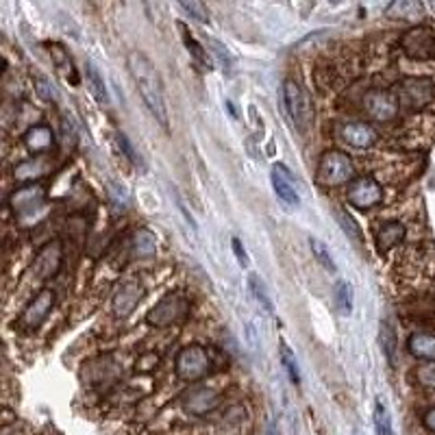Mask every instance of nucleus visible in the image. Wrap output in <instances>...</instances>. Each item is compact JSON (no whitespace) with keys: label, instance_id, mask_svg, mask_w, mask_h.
I'll return each mask as SVG.
<instances>
[{"label":"nucleus","instance_id":"obj_2","mask_svg":"<svg viewBox=\"0 0 435 435\" xmlns=\"http://www.w3.org/2000/svg\"><path fill=\"white\" fill-rule=\"evenodd\" d=\"M316 177L326 187L344 185V183L355 181V168H352V161L342 150H326L320 157Z\"/></svg>","mask_w":435,"mask_h":435},{"label":"nucleus","instance_id":"obj_3","mask_svg":"<svg viewBox=\"0 0 435 435\" xmlns=\"http://www.w3.org/2000/svg\"><path fill=\"white\" fill-rule=\"evenodd\" d=\"M283 102H285V109H287L290 118L294 120V124L301 131H305L316 116L309 94L298 85L296 81L287 78L283 83Z\"/></svg>","mask_w":435,"mask_h":435},{"label":"nucleus","instance_id":"obj_30","mask_svg":"<svg viewBox=\"0 0 435 435\" xmlns=\"http://www.w3.org/2000/svg\"><path fill=\"white\" fill-rule=\"evenodd\" d=\"M388 13L394 18H407V20H416L422 16V5L418 3H407V0H400V3H394L388 7Z\"/></svg>","mask_w":435,"mask_h":435},{"label":"nucleus","instance_id":"obj_28","mask_svg":"<svg viewBox=\"0 0 435 435\" xmlns=\"http://www.w3.org/2000/svg\"><path fill=\"white\" fill-rule=\"evenodd\" d=\"M374 431H376V435H392L390 412L381 398H376V403H374Z\"/></svg>","mask_w":435,"mask_h":435},{"label":"nucleus","instance_id":"obj_33","mask_svg":"<svg viewBox=\"0 0 435 435\" xmlns=\"http://www.w3.org/2000/svg\"><path fill=\"white\" fill-rule=\"evenodd\" d=\"M179 7H181L189 18H194V20H198V22H203V24L209 22V9H207L203 3H196V0H192V3H181Z\"/></svg>","mask_w":435,"mask_h":435},{"label":"nucleus","instance_id":"obj_18","mask_svg":"<svg viewBox=\"0 0 435 435\" xmlns=\"http://www.w3.org/2000/svg\"><path fill=\"white\" fill-rule=\"evenodd\" d=\"M405 237V227H400L398 222H390L383 225L376 231V244H379V251L386 253L390 249H394L396 244H400V239Z\"/></svg>","mask_w":435,"mask_h":435},{"label":"nucleus","instance_id":"obj_23","mask_svg":"<svg viewBox=\"0 0 435 435\" xmlns=\"http://www.w3.org/2000/svg\"><path fill=\"white\" fill-rule=\"evenodd\" d=\"M24 142H26V146H29L33 153L48 150L52 146V131L46 124H37V126H33L29 133L24 135Z\"/></svg>","mask_w":435,"mask_h":435},{"label":"nucleus","instance_id":"obj_11","mask_svg":"<svg viewBox=\"0 0 435 435\" xmlns=\"http://www.w3.org/2000/svg\"><path fill=\"white\" fill-rule=\"evenodd\" d=\"M403 48L407 50V54H412V57H420V59L435 57V40L431 31L427 29H414L407 33L403 37Z\"/></svg>","mask_w":435,"mask_h":435},{"label":"nucleus","instance_id":"obj_10","mask_svg":"<svg viewBox=\"0 0 435 435\" xmlns=\"http://www.w3.org/2000/svg\"><path fill=\"white\" fill-rule=\"evenodd\" d=\"M272 187H275L277 198L281 203H285L287 207H298V205H301V194H298V189L294 185V179H292L290 170L283 166V163H277V166L272 168Z\"/></svg>","mask_w":435,"mask_h":435},{"label":"nucleus","instance_id":"obj_7","mask_svg":"<svg viewBox=\"0 0 435 435\" xmlns=\"http://www.w3.org/2000/svg\"><path fill=\"white\" fill-rule=\"evenodd\" d=\"M54 305V292L52 290H42L33 301L24 307L20 316V326L24 331H35L42 326V322L48 318L50 309Z\"/></svg>","mask_w":435,"mask_h":435},{"label":"nucleus","instance_id":"obj_9","mask_svg":"<svg viewBox=\"0 0 435 435\" xmlns=\"http://www.w3.org/2000/svg\"><path fill=\"white\" fill-rule=\"evenodd\" d=\"M364 109L368 112L370 118L379 120V122H388L396 116L398 112V102L390 92H381V90H372L366 94L364 98Z\"/></svg>","mask_w":435,"mask_h":435},{"label":"nucleus","instance_id":"obj_16","mask_svg":"<svg viewBox=\"0 0 435 435\" xmlns=\"http://www.w3.org/2000/svg\"><path fill=\"white\" fill-rule=\"evenodd\" d=\"M215 405H218V394L207 388L192 390L185 396V407H187V412H192V414H207Z\"/></svg>","mask_w":435,"mask_h":435},{"label":"nucleus","instance_id":"obj_5","mask_svg":"<svg viewBox=\"0 0 435 435\" xmlns=\"http://www.w3.org/2000/svg\"><path fill=\"white\" fill-rule=\"evenodd\" d=\"M185 314H187V301H185V298L177 296V294H168V296H163L161 301L150 309L146 320L153 326H168V324L181 320Z\"/></svg>","mask_w":435,"mask_h":435},{"label":"nucleus","instance_id":"obj_27","mask_svg":"<svg viewBox=\"0 0 435 435\" xmlns=\"http://www.w3.org/2000/svg\"><path fill=\"white\" fill-rule=\"evenodd\" d=\"M335 218H338V222H340L342 231L346 233V237L352 239V242H355L357 246H359V244H362V229L357 227L355 218H352L348 211H344L342 207H335Z\"/></svg>","mask_w":435,"mask_h":435},{"label":"nucleus","instance_id":"obj_1","mask_svg":"<svg viewBox=\"0 0 435 435\" xmlns=\"http://www.w3.org/2000/svg\"><path fill=\"white\" fill-rule=\"evenodd\" d=\"M126 66H129V72L135 81V85H138V92L144 105L148 107V112L163 126V131H168V107H166V96H163L157 68L153 66V61L144 52H138V50L129 52Z\"/></svg>","mask_w":435,"mask_h":435},{"label":"nucleus","instance_id":"obj_38","mask_svg":"<svg viewBox=\"0 0 435 435\" xmlns=\"http://www.w3.org/2000/svg\"><path fill=\"white\" fill-rule=\"evenodd\" d=\"M266 435H279L277 427H275V424H268V431H266Z\"/></svg>","mask_w":435,"mask_h":435},{"label":"nucleus","instance_id":"obj_14","mask_svg":"<svg viewBox=\"0 0 435 435\" xmlns=\"http://www.w3.org/2000/svg\"><path fill=\"white\" fill-rule=\"evenodd\" d=\"M342 140L352 148H370L376 142V131L366 122H350L342 129Z\"/></svg>","mask_w":435,"mask_h":435},{"label":"nucleus","instance_id":"obj_34","mask_svg":"<svg viewBox=\"0 0 435 435\" xmlns=\"http://www.w3.org/2000/svg\"><path fill=\"white\" fill-rule=\"evenodd\" d=\"M116 144H118V148L126 155V159H129L131 163H135V166H142V159H140V155L135 153V148H133L131 140L126 138L124 133H116Z\"/></svg>","mask_w":435,"mask_h":435},{"label":"nucleus","instance_id":"obj_35","mask_svg":"<svg viewBox=\"0 0 435 435\" xmlns=\"http://www.w3.org/2000/svg\"><path fill=\"white\" fill-rule=\"evenodd\" d=\"M231 249H233V253H235V257H237L239 266H242V268H249V263H251L249 253L244 251V244H242L237 237H233V239H231Z\"/></svg>","mask_w":435,"mask_h":435},{"label":"nucleus","instance_id":"obj_36","mask_svg":"<svg viewBox=\"0 0 435 435\" xmlns=\"http://www.w3.org/2000/svg\"><path fill=\"white\" fill-rule=\"evenodd\" d=\"M420 379H422V383H427V386H435V366L422 370V372H420Z\"/></svg>","mask_w":435,"mask_h":435},{"label":"nucleus","instance_id":"obj_12","mask_svg":"<svg viewBox=\"0 0 435 435\" xmlns=\"http://www.w3.org/2000/svg\"><path fill=\"white\" fill-rule=\"evenodd\" d=\"M44 187L40 185H26L22 189H16L9 198V205L16 213H29L33 209H40L44 205Z\"/></svg>","mask_w":435,"mask_h":435},{"label":"nucleus","instance_id":"obj_15","mask_svg":"<svg viewBox=\"0 0 435 435\" xmlns=\"http://www.w3.org/2000/svg\"><path fill=\"white\" fill-rule=\"evenodd\" d=\"M403 98L407 100V105L412 107H422L424 102H429L433 98V85L429 81L422 78H412L403 83Z\"/></svg>","mask_w":435,"mask_h":435},{"label":"nucleus","instance_id":"obj_19","mask_svg":"<svg viewBox=\"0 0 435 435\" xmlns=\"http://www.w3.org/2000/svg\"><path fill=\"white\" fill-rule=\"evenodd\" d=\"M407 348L418 359H435V335L416 333L407 342Z\"/></svg>","mask_w":435,"mask_h":435},{"label":"nucleus","instance_id":"obj_22","mask_svg":"<svg viewBox=\"0 0 435 435\" xmlns=\"http://www.w3.org/2000/svg\"><path fill=\"white\" fill-rule=\"evenodd\" d=\"M85 78H88V88H90L92 96H94L100 105H109V94H107L105 78L100 76L98 68H96L92 61L85 64Z\"/></svg>","mask_w":435,"mask_h":435},{"label":"nucleus","instance_id":"obj_31","mask_svg":"<svg viewBox=\"0 0 435 435\" xmlns=\"http://www.w3.org/2000/svg\"><path fill=\"white\" fill-rule=\"evenodd\" d=\"M281 362H283V366H285V372H287V376H290L292 383H294V386L301 383V370H298V362H296V357H294L292 348H290L285 342L281 344Z\"/></svg>","mask_w":435,"mask_h":435},{"label":"nucleus","instance_id":"obj_24","mask_svg":"<svg viewBox=\"0 0 435 435\" xmlns=\"http://www.w3.org/2000/svg\"><path fill=\"white\" fill-rule=\"evenodd\" d=\"M207 48H209V54H211V59L222 68V72L225 74H233V54H231V50L225 46V44H220L218 40H213V37H209L207 35Z\"/></svg>","mask_w":435,"mask_h":435},{"label":"nucleus","instance_id":"obj_26","mask_svg":"<svg viewBox=\"0 0 435 435\" xmlns=\"http://www.w3.org/2000/svg\"><path fill=\"white\" fill-rule=\"evenodd\" d=\"M333 301L342 316H350L352 311V287L346 281H338L333 287Z\"/></svg>","mask_w":435,"mask_h":435},{"label":"nucleus","instance_id":"obj_25","mask_svg":"<svg viewBox=\"0 0 435 435\" xmlns=\"http://www.w3.org/2000/svg\"><path fill=\"white\" fill-rule=\"evenodd\" d=\"M133 246L140 257H150L157 251V235L148 229H140L133 237Z\"/></svg>","mask_w":435,"mask_h":435},{"label":"nucleus","instance_id":"obj_6","mask_svg":"<svg viewBox=\"0 0 435 435\" xmlns=\"http://www.w3.org/2000/svg\"><path fill=\"white\" fill-rule=\"evenodd\" d=\"M383 192L372 177H359L348 183V203L357 209H370L381 203Z\"/></svg>","mask_w":435,"mask_h":435},{"label":"nucleus","instance_id":"obj_32","mask_svg":"<svg viewBox=\"0 0 435 435\" xmlns=\"http://www.w3.org/2000/svg\"><path fill=\"white\" fill-rule=\"evenodd\" d=\"M309 244H311V251H314V257L326 268V270H331L335 272V263H333V257L329 253V249L324 246V242H320L318 237H309Z\"/></svg>","mask_w":435,"mask_h":435},{"label":"nucleus","instance_id":"obj_20","mask_svg":"<svg viewBox=\"0 0 435 435\" xmlns=\"http://www.w3.org/2000/svg\"><path fill=\"white\" fill-rule=\"evenodd\" d=\"M249 292L255 298V303L261 307V311L266 314H275V303H272V296L268 292V285L261 281L259 275H251L249 277Z\"/></svg>","mask_w":435,"mask_h":435},{"label":"nucleus","instance_id":"obj_29","mask_svg":"<svg viewBox=\"0 0 435 435\" xmlns=\"http://www.w3.org/2000/svg\"><path fill=\"white\" fill-rule=\"evenodd\" d=\"M381 344H383V352L390 362V366L396 364V335L390 322H381Z\"/></svg>","mask_w":435,"mask_h":435},{"label":"nucleus","instance_id":"obj_21","mask_svg":"<svg viewBox=\"0 0 435 435\" xmlns=\"http://www.w3.org/2000/svg\"><path fill=\"white\" fill-rule=\"evenodd\" d=\"M48 170H50V161L46 157H33L29 161L20 163V166L16 168V179H20V181L37 179V177H44Z\"/></svg>","mask_w":435,"mask_h":435},{"label":"nucleus","instance_id":"obj_4","mask_svg":"<svg viewBox=\"0 0 435 435\" xmlns=\"http://www.w3.org/2000/svg\"><path fill=\"white\" fill-rule=\"evenodd\" d=\"M209 370L207 352L198 346H187L177 357V374L185 381H198Z\"/></svg>","mask_w":435,"mask_h":435},{"label":"nucleus","instance_id":"obj_13","mask_svg":"<svg viewBox=\"0 0 435 435\" xmlns=\"http://www.w3.org/2000/svg\"><path fill=\"white\" fill-rule=\"evenodd\" d=\"M142 301V287L140 283H135V281H126L118 287L116 296H114V314L124 318L129 316L135 307L140 305Z\"/></svg>","mask_w":435,"mask_h":435},{"label":"nucleus","instance_id":"obj_17","mask_svg":"<svg viewBox=\"0 0 435 435\" xmlns=\"http://www.w3.org/2000/svg\"><path fill=\"white\" fill-rule=\"evenodd\" d=\"M179 29H181V37H183V44H185V48L189 50V54H192V59L198 64V68H203V72H207V70H211V66H213V61H211V54L192 37L189 35V31H187V26L183 24V22H179Z\"/></svg>","mask_w":435,"mask_h":435},{"label":"nucleus","instance_id":"obj_37","mask_svg":"<svg viewBox=\"0 0 435 435\" xmlns=\"http://www.w3.org/2000/svg\"><path fill=\"white\" fill-rule=\"evenodd\" d=\"M424 427L435 433V410H429V412L424 414Z\"/></svg>","mask_w":435,"mask_h":435},{"label":"nucleus","instance_id":"obj_8","mask_svg":"<svg viewBox=\"0 0 435 435\" xmlns=\"http://www.w3.org/2000/svg\"><path fill=\"white\" fill-rule=\"evenodd\" d=\"M61 259H64V249L61 242L52 239L37 251L35 261H33V275L40 281H48L50 277H54L61 268Z\"/></svg>","mask_w":435,"mask_h":435}]
</instances>
